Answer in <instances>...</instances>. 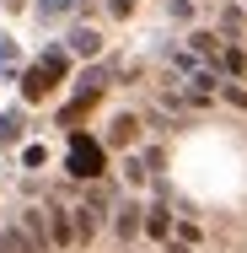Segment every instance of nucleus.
I'll list each match as a JSON object with an SVG mask.
<instances>
[{"label": "nucleus", "mask_w": 247, "mask_h": 253, "mask_svg": "<svg viewBox=\"0 0 247 253\" xmlns=\"http://www.w3.org/2000/svg\"><path fill=\"white\" fill-rule=\"evenodd\" d=\"M16 226L27 232L33 253H49V248H54V237H49V210H22V215H16Z\"/></svg>", "instance_id": "obj_1"}, {"label": "nucleus", "mask_w": 247, "mask_h": 253, "mask_svg": "<svg viewBox=\"0 0 247 253\" xmlns=\"http://www.w3.org/2000/svg\"><path fill=\"white\" fill-rule=\"evenodd\" d=\"M0 140H16V119H0Z\"/></svg>", "instance_id": "obj_7"}, {"label": "nucleus", "mask_w": 247, "mask_h": 253, "mask_svg": "<svg viewBox=\"0 0 247 253\" xmlns=\"http://www.w3.org/2000/svg\"><path fill=\"white\" fill-rule=\"evenodd\" d=\"M194 54H215V33H194Z\"/></svg>", "instance_id": "obj_6"}, {"label": "nucleus", "mask_w": 247, "mask_h": 253, "mask_svg": "<svg viewBox=\"0 0 247 253\" xmlns=\"http://www.w3.org/2000/svg\"><path fill=\"white\" fill-rule=\"evenodd\" d=\"M113 226H118V237H124V243H129V237H135V232H140V210H135V205H124V210H118V221H113Z\"/></svg>", "instance_id": "obj_4"}, {"label": "nucleus", "mask_w": 247, "mask_h": 253, "mask_svg": "<svg viewBox=\"0 0 247 253\" xmlns=\"http://www.w3.org/2000/svg\"><path fill=\"white\" fill-rule=\"evenodd\" d=\"M70 49H75V54H97L102 43H97V33H92V27H75V33H70Z\"/></svg>", "instance_id": "obj_5"}, {"label": "nucleus", "mask_w": 247, "mask_h": 253, "mask_svg": "<svg viewBox=\"0 0 247 253\" xmlns=\"http://www.w3.org/2000/svg\"><path fill=\"white\" fill-rule=\"evenodd\" d=\"M167 253H188V248H183V243H167Z\"/></svg>", "instance_id": "obj_8"}, {"label": "nucleus", "mask_w": 247, "mask_h": 253, "mask_svg": "<svg viewBox=\"0 0 247 253\" xmlns=\"http://www.w3.org/2000/svg\"><path fill=\"white\" fill-rule=\"evenodd\" d=\"M70 172H75V178H97V172H102L97 140H75V146H70Z\"/></svg>", "instance_id": "obj_2"}, {"label": "nucleus", "mask_w": 247, "mask_h": 253, "mask_svg": "<svg viewBox=\"0 0 247 253\" xmlns=\"http://www.w3.org/2000/svg\"><path fill=\"white\" fill-rule=\"evenodd\" d=\"M49 237H54V248H70V243H75V226H70V215H65L59 205L49 210Z\"/></svg>", "instance_id": "obj_3"}]
</instances>
